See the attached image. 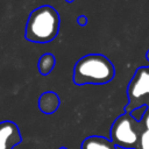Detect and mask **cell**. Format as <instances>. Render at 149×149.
I'll return each instance as SVG.
<instances>
[{
  "label": "cell",
  "mask_w": 149,
  "mask_h": 149,
  "mask_svg": "<svg viewBox=\"0 0 149 149\" xmlns=\"http://www.w3.org/2000/svg\"><path fill=\"white\" fill-rule=\"evenodd\" d=\"M115 76L112 62L101 54H88L77 61L73 66L72 81L80 85H104Z\"/></svg>",
  "instance_id": "cell-1"
},
{
  "label": "cell",
  "mask_w": 149,
  "mask_h": 149,
  "mask_svg": "<svg viewBox=\"0 0 149 149\" xmlns=\"http://www.w3.org/2000/svg\"><path fill=\"white\" fill-rule=\"evenodd\" d=\"M61 17L50 5H43L31 10L24 28V38L33 43H49L59 31Z\"/></svg>",
  "instance_id": "cell-2"
},
{
  "label": "cell",
  "mask_w": 149,
  "mask_h": 149,
  "mask_svg": "<svg viewBox=\"0 0 149 149\" xmlns=\"http://www.w3.org/2000/svg\"><path fill=\"white\" fill-rule=\"evenodd\" d=\"M143 132L140 120H136L130 113L125 112L113 121L109 136L111 141L116 147L123 149H136Z\"/></svg>",
  "instance_id": "cell-3"
},
{
  "label": "cell",
  "mask_w": 149,
  "mask_h": 149,
  "mask_svg": "<svg viewBox=\"0 0 149 149\" xmlns=\"http://www.w3.org/2000/svg\"><path fill=\"white\" fill-rule=\"evenodd\" d=\"M149 61V50L146 54ZM128 104L125 106L126 113H132L143 106L149 107V66H140L133 74L127 87Z\"/></svg>",
  "instance_id": "cell-4"
},
{
  "label": "cell",
  "mask_w": 149,
  "mask_h": 149,
  "mask_svg": "<svg viewBox=\"0 0 149 149\" xmlns=\"http://www.w3.org/2000/svg\"><path fill=\"white\" fill-rule=\"evenodd\" d=\"M21 142L17 126L12 121L0 122V149H13Z\"/></svg>",
  "instance_id": "cell-5"
},
{
  "label": "cell",
  "mask_w": 149,
  "mask_h": 149,
  "mask_svg": "<svg viewBox=\"0 0 149 149\" xmlns=\"http://www.w3.org/2000/svg\"><path fill=\"white\" fill-rule=\"evenodd\" d=\"M59 97L52 91H47L41 94L38 99V107L44 114H52L59 107Z\"/></svg>",
  "instance_id": "cell-6"
},
{
  "label": "cell",
  "mask_w": 149,
  "mask_h": 149,
  "mask_svg": "<svg viewBox=\"0 0 149 149\" xmlns=\"http://www.w3.org/2000/svg\"><path fill=\"white\" fill-rule=\"evenodd\" d=\"M80 149H118V147L108 139L104 136H88L86 137L81 144Z\"/></svg>",
  "instance_id": "cell-7"
},
{
  "label": "cell",
  "mask_w": 149,
  "mask_h": 149,
  "mask_svg": "<svg viewBox=\"0 0 149 149\" xmlns=\"http://www.w3.org/2000/svg\"><path fill=\"white\" fill-rule=\"evenodd\" d=\"M55 64H56V58L52 54H50V52L43 54L40 57L38 63H37L38 72L42 76H48L52 71V69L55 68Z\"/></svg>",
  "instance_id": "cell-8"
},
{
  "label": "cell",
  "mask_w": 149,
  "mask_h": 149,
  "mask_svg": "<svg viewBox=\"0 0 149 149\" xmlns=\"http://www.w3.org/2000/svg\"><path fill=\"white\" fill-rule=\"evenodd\" d=\"M136 149H149V132H143Z\"/></svg>",
  "instance_id": "cell-9"
},
{
  "label": "cell",
  "mask_w": 149,
  "mask_h": 149,
  "mask_svg": "<svg viewBox=\"0 0 149 149\" xmlns=\"http://www.w3.org/2000/svg\"><path fill=\"white\" fill-rule=\"evenodd\" d=\"M140 122L143 127V130L149 132V107H147V109L143 112V114L140 119Z\"/></svg>",
  "instance_id": "cell-10"
},
{
  "label": "cell",
  "mask_w": 149,
  "mask_h": 149,
  "mask_svg": "<svg viewBox=\"0 0 149 149\" xmlns=\"http://www.w3.org/2000/svg\"><path fill=\"white\" fill-rule=\"evenodd\" d=\"M77 23H78L80 27L86 26V24H87V17H86L85 15H79V16L77 17Z\"/></svg>",
  "instance_id": "cell-11"
},
{
  "label": "cell",
  "mask_w": 149,
  "mask_h": 149,
  "mask_svg": "<svg viewBox=\"0 0 149 149\" xmlns=\"http://www.w3.org/2000/svg\"><path fill=\"white\" fill-rule=\"evenodd\" d=\"M66 2H69V3H71V2H73V0H65Z\"/></svg>",
  "instance_id": "cell-12"
}]
</instances>
